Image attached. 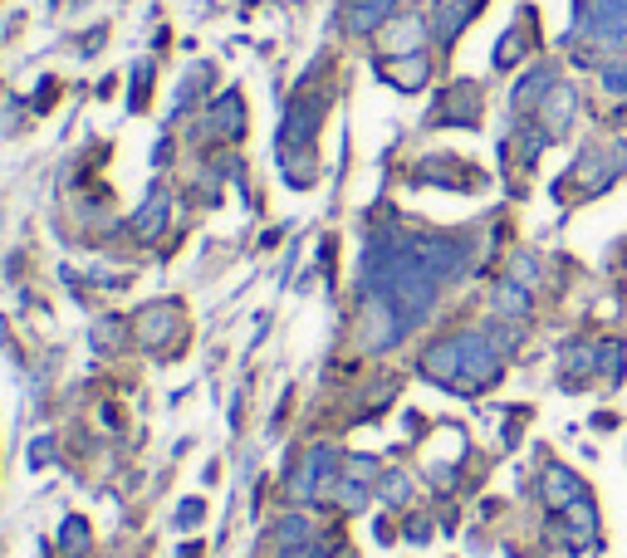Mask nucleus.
I'll return each instance as SVG.
<instances>
[{
	"label": "nucleus",
	"instance_id": "nucleus-6",
	"mask_svg": "<svg viewBox=\"0 0 627 558\" xmlns=\"http://www.w3.org/2000/svg\"><path fill=\"white\" fill-rule=\"evenodd\" d=\"M392 6L398 0H349V25L353 30H373V25H383L392 16Z\"/></svg>",
	"mask_w": 627,
	"mask_h": 558
},
{
	"label": "nucleus",
	"instance_id": "nucleus-10",
	"mask_svg": "<svg viewBox=\"0 0 627 558\" xmlns=\"http://www.w3.org/2000/svg\"><path fill=\"white\" fill-rule=\"evenodd\" d=\"M515 59H520V30H510L506 40H500V55H496V65H500V69H510Z\"/></svg>",
	"mask_w": 627,
	"mask_h": 558
},
{
	"label": "nucleus",
	"instance_id": "nucleus-7",
	"mask_svg": "<svg viewBox=\"0 0 627 558\" xmlns=\"http://www.w3.org/2000/svg\"><path fill=\"white\" fill-rule=\"evenodd\" d=\"M545 500H549V505L584 500V486H579L574 476H564V470H549V476H545Z\"/></svg>",
	"mask_w": 627,
	"mask_h": 558
},
{
	"label": "nucleus",
	"instance_id": "nucleus-2",
	"mask_svg": "<svg viewBox=\"0 0 627 558\" xmlns=\"http://www.w3.org/2000/svg\"><path fill=\"white\" fill-rule=\"evenodd\" d=\"M574 35L594 49H627V0H579Z\"/></svg>",
	"mask_w": 627,
	"mask_h": 558
},
{
	"label": "nucleus",
	"instance_id": "nucleus-12",
	"mask_svg": "<svg viewBox=\"0 0 627 558\" xmlns=\"http://www.w3.org/2000/svg\"><path fill=\"white\" fill-rule=\"evenodd\" d=\"M500 309H515V314H525L530 304L520 300V290H515V284H506V290H500Z\"/></svg>",
	"mask_w": 627,
	"mask_h": 558
},
{
	"label": "nucleus",
	"instance_id": "nucleus-3",
	"mask_svg": "<svg viewBox=\"0 0 627 558\" xmlns=\"http://www.w3.org/2000/svg\"><path fill=\"white\" fill-rule=\"evenodd\" d=\"M627 167V143H613V147H588L584 153V163H579V182H584V192L594 196V192H604V182H613L618 172Z\"/></svg>",
	"mask_w": 627,
	"mask_h": 558
},
{
	"label": "nucleus",
	"instance_id": "nucleus-5",
	"mask_svg": "<svg viewBox=\"0 0 627 558\" xmlns=\"http://www.w3.org/2000/svg\"><path fill=\"white\" fill-rule=\"evenodd\" d=\"M555 69H549V65H539L535 74H525V79H520V89H515V108H539V104H545V98H549V89H555Z\"/></svg>",
	"mask_w": 627,
	"mask_h": 558
},
{
	"label": "nucleus",
	"instance_id": "nucleus-4",
	"mask_svg": "<svg viewBox=\"0 0 627 558\" xmlns=\"http://www.w3.org/2000/svg\"><path fill=\"white\" fill-rule=\"evenodd\" d=\"M574 114H579V94H574L569 84H555L549 98L539 104V118H545L549 138H564V133H569V123H574Z\"/></svg>",
	"mask_w": 627,
	"mask_h": 558
},
{
	"label": "nucleus",
	"instance_id": "nucleus-1",
	"mask_svg": "<svg viewBox=\"0 0 627 558\" xmlns=\"http://www.w3.org/2000/svg\"><path fill=\"white\" fill-rule=\"evenodd\" d=\"M496 363H500V353L490 349L486 333H457V339L437 343L427 353V372L451 382V388H486L496 378Z\"/></svg>",
	"mask_w": 627,
	"mask_h": 558
},
{
	"label": "nucleus",
	"instance_id": "nucleus-11",
	"mask_svg": "<svg viewBox=\"0 0 627 558\" xmlns=\"http://www.w3.org/2000/svg\"><path fill=\"white\" fill-rule=\"evenodd\" d=\"M604 89L608 94H627V65H608L604 69Z\"/></svg>",
	"mask_w": 627,
	"mask_h": 558
},
{
	"label": "nucleus",
	"instance_id": "nucleus-9",
	"mask_svg": "<svg viewBox=\"0 0 627 558\" xmlns=\"http://www.w3.org/2000/svg\"><path fill=\"white\" fill-rule=\"evenodd\" d=\"M422 79H427V65H422V59H402V69H398V84H402V89H417Z\"/></svg>",
	"mask_w": 627,
	"mask_h": 558
},
{
	"label": "nucleus",
	"instance_id": "nucleus-8",
	"mask_svg": "<svg viewBox=\"0 0 627 558\" xmlns=\"http://www.w3.org/2000/svg\"><path fill=\"white\" fill-rule=\"evenodd\" d=\"M471 10H476V6H471V0H457V6H447V16H441V30H437V35H441V40H451V35H457V30H461V20H466V16H471Z\"/></svg>",
	"mask_w": 627,
	"mask_h": 558
}]
</instances>
